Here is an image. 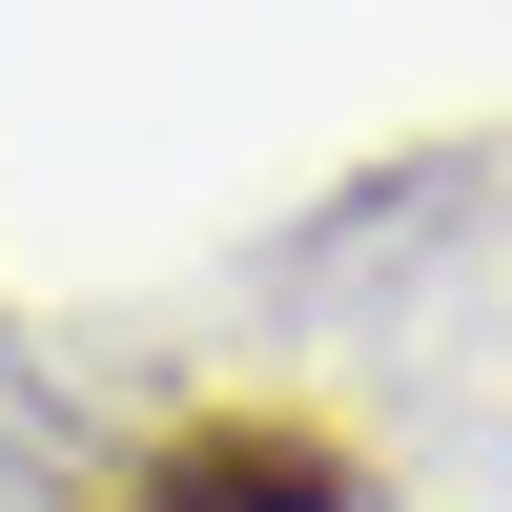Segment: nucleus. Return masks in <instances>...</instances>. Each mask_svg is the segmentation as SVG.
<instances>
[{
  "label": "nucleus",
  "mask_w": 512,
  "mask_h": 512,
  "mask_svg": "<svg viewBox=\"0 0 512 512\" xmlns=\"http://www.w3.org/2000/svg\"><path fill=\"white\" fill-rule=\"evenodd\" d=\"M62 512H369V472L308 410H185V431H144L123 472H82Z\"/></svg>",
  "instance_id": "1"
}]
</instances>
